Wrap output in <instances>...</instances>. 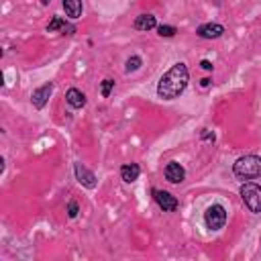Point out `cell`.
I'll return each instance as SVG.
<instances>
[{"mask_svg":"<svg viewBox=\"0 0 261 261\" xmlns=\"http://www.w3.org/2000/svg\"><path fill=\"white\" fill-rule=\"evenodd\" d=\"M188 82H190V71H188L186 63L177 61L159 77V82H157V96L163 98V100H175V98H179L186 92Z\"/></svg>","mask_w":261,"mask_h":261,"instance_id":"6da1fadb","label":"cell"},{"mask_svg":"<svg viewBox=\"0 0 261 261\" xmlns=\"http://www.w3.org/2000/svg\"><path fill=\"white\" fill-rule=\"evenodd\" d=\"M232 173L239 179H257L261 177V157L259 155H243L232 163Z\"/></svg>","mask_w":261,"mask_h":261,"instance_id":"7a4b0ae2","label":"cell"},{"mask_svg":"<svg viewBox=\"0 0 261 261\" xmlns=\"http://www.w3.org/2000/svg\"><path fill=\"white\" fill-rule=\"evenodd\" d=\"M239 196L243 200V204L253 212V214H259L261 212V186L255 184V181H245L241 188H239Z\"/></svg>","mask_w":261,"mask_h":261,"instance_id":"3957f363","label":"cell"},{"mask_svg":"<svg viewBox=\"0 0 261 261\" xmlns=\"http://www.w3.org/2000/svg\"><path fill=\"white\" fill-rule=\"evenodd\" d=\"M226 218H228V212L222 204H210L204 210V224L210 230H220L226 224Z\"/></svg>","mask_w":261,"mask_h":261,"instance_id":"277c9868","label":"cell"},{"mask_svg":"<svg viewBox=\"0 0 261 261\" xmlns=\"http://www.w3.org/2000/svg\"><path fill=\"white\" fill-rule=\"evenodd\" d=\"M153 200L157 202V206L163 210V212H175L177 210V206H179V202H177V198L173 196V194H169V192H165V190H153Z\"/></svg>","mask_w":261,"mask_h":261,"instance_id":"5b68a950","label":"cell"},{"mask_svg":"<svg viewBox=\"0 0 261 261\" xmlns=\"http://www.w3.org/2000/svg\"><path fill=\"white\" fill-rule=\"evenodd\" d=\"M51 94H53V82H47V84H43V86H39V88L33 90V94H31V104H33L37 110H41V108L47 106Z\"/></svg>","mask_w":261,"mask_h":261,"instance_id":"8992f818","label":"cell"},{"mask_svg":"<svg viewBox=\"0 0 261 261\" xmlns=\"http://www.w3.org/2000/svg\"><path fill=\"white\" fill-rule=\"evenodd\" d=\"M73 173H75V179H77L84 188H88V190H94V188H96V175H94V171H90L86 165L75 163V165H73Z\"/></svg>","mask_w":261,"mask_h":261,"instance_id":"52a82bcc","label":"cell"},{"mask_svg":"<svg viewBox=\"0 0 261 261\" xmlns=\"http://www.w3.org/2000/svg\"><path fill=\"white\" fill-rule=\"evenodd\" d=\"M163 175H165V179L169 184H181L186 179V169L177 161H169L165 165V169H163Z\"/></svg>","mask_w":261,"mask_h":261,"instance_id":"ba28073f","label":"cell"},{"mask_svg":"<svg viewBox=\"0 0 261 261\" xmlns=\"http://www.w3.org/2000/svg\"><path fill=\"white\" fill-rule=\"evenodd\" d=\"M222 33H224V27L218 22H206L196 29V35L200 39H218V37H222Z\"/></svg>","mask_w":261,"mask_h":261,"instance_id":"9c48e42d","label":"cell"},{"mask_svg":"<svg viewBox=\"0 0 261 261\" xmlns=\"http://www.w3.org/2000/svg\"><path fill=\"white\" fill-rule=\"evenodd\" d=\"M65 102L73 108V110H80V108H84L86 106V94L82 92V90H77V88H69L67 92H65Z\"/></svg>","mask_w":261,"mask_h":261,"instance_id":"30bf717a","label":"cell"},{"mask_svg":"<svg viewBox=\"0 0 261 261\" xmlns=\"http://www.w3.org/2000/svg\"><path fill=\"white\" fill-rule=\"evenodd\" d=\"M55 31H67V35H71V33H75V27L73 24H69L63 16H53L51 18V22L47 24V33H55Z\"/></svg>","mask_w":261,"mask_h":261,"instance_id":"8fae6325","label":"cell"},{"mask_svg":"<svg viewBox=\"0 0 261 261\" xmlns=\"http://www.w3.org/2000/svg\"><path fill=\"white\" fill-rule=\"evenodd\" d=\"M139 175H141V167H139L137 163H124V165L120 167V177H122L124 184H133V181H137Z\"/></svg>","mask_w":261,"mask_h":261,"instance_id":"7c38bea8","label":"cell"},{"mask_svg":"<svg viewBox=\"0 0 261 261\" xmlns=\"http://www.w3.org/2000/svg\"><path fill=\"white\" fill-rule=\"evenodd\" d=\"M61 4H63L65 16H67L69 20H75V18H80V16H82V10H84L82 0H63Z\"/></svg>","mask_w":261,"mask_h":261,"instance_id":"4fadbf2b","label":"cell"},{"mask_svg":"<svg viewBox=\"0 0 261 261\" xmlns=\"http://www.w3.org/2000/svg\"><path fill=\"white\" fill-rule=\"evenodd\" d=\"M133 24L137 31H153V29H157V18L153 14H139Z\"/></svg>","mask_w":261,"mask_h":261,"instance_id":"5bb4252c","label":"cell"},{"mask_svg":"<svg viewBox=\"0 0 261 261\" xmlns=\"http://www.w3.org/2000/svg\"><path fill=\"white\" fill-rule=\"evenodd\" d=\"M141 65H143V59H141L139 55H130V57L126 59V63H124V69L130 73V71H137Z\"/></svg>","mask_w":261,"mask_h":261,"instance_id":"9a60e30c","label":"cell"},{"mask_svg":"<svg viewBox=\"0 0 261 261\" xmlns=\"http://www.w3.org/2000/svg\"><path fill=\"white\" fill-rule=\"evenodd\" d=\"M175 33H177V29L171 27V24H157V35H159V37L169 39V37H173Z\"/></svg>","mask_w":261,"mask_h":261,"instance_id":"2e32d148","label":"cell"},{"mask_svg":"<svg viewBox=\"0 0 261 261\" xmlns=\"http://www.w3.org/2000/svg\"><path fill=\"white\" fill-rule=\"evenodd\" d=\"M112 90H114V80H110V77L102 80V84H100V94H102V98H108Z\"/></svg>","mask_w":261,"mask_h":261,"instance_id":"e0dca14e","label":"cell"},{"mask_svg":"<svg viewBox=\"0 0 261 261\" xmlns=\"http://www.w3.org/2000/svg\"><path fill=\"white\" fill-rule=\"evenodd\" d=\"M77 212H80V204H77L75 200H69V202H67V216H69V218H75Z\"/></svg>","mask_w":261,"mask_h":261,"instance_id":"ac0fdd59","label":"cell"},{"mask_svg":"<svg viewBox=\"0 0 261 261\" xmlns=\"http://www.w3.org/2000/svg\"><path fill=\"white\" fill-rule=\"evenodd\" d=\"M200 137H202V141H208V143H214V133L212 130H208V128H202V133H200Z\"/></svg>","mask_w":261,"mask_h":261,"instance_id":"d6986e66","label":"cell"},{"mask_svg":"<svg viewBox=\"0 0 261 261\" xmlns=\"http://www.w3.org/2000/svg\"><path fill=\"white\" fill-rule=\"evenodd\" d=\"M200 67H202L204 71H212V69H214L212 61H208V59H202V61H200Z\"/></svg>","mask_w":261,"mask_h":261,"instance_id":"ffe728a7","label":"cell"},{"mask_svg":"<svg viewBox=\"0 0 261 261\" xmlns=\"http://www.w3.org/2000/svg\"><path fill=\"white\" fill-rule=\"evenodd\" d=\"M200 86H202V88H208V86H210V77H204V80H200Z\"/></svg>","mask_w":261,"mask_h":261,"instance_id":"44dd1931","label":"cell"},{"mask_svg":"<svg viewBox=\"0 0 261 261\" xmlns=\"http://www.w3.org/2000/svg\"><path fill=\"white\" fill-rule=\"evenodd\" d=\"M49 2H51V0H43V4H49Z\"/></svg>","mask_w":261,"mask_h":261,"instance_id":"7402d4cb","label":"cell"}]
</instances>
